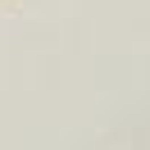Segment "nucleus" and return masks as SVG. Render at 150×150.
Listing matches in <instances>:
<instances>
[]
</instances>
